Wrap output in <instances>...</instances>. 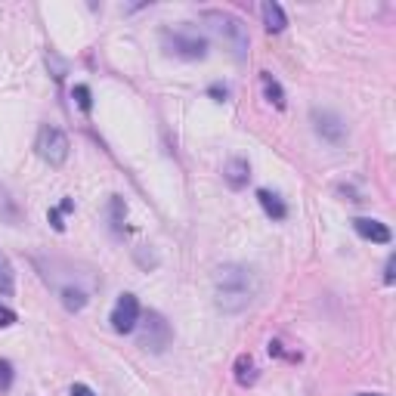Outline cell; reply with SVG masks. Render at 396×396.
<instances>
[{
	"mask_svg": "<svg viewBox=\"0 0 396 396\" xmlns=\"http://www.w3.org/2000/svg\"><path fill=\"white\" fill-rule=\"evenodd\" d=\"M214 303L223 312H241L260 294V276L245 263H223L214 269Z\"/></svg>",
	"mask_w": 396,
	"mask_h": 396,
	"instance_id": "6da1fadb",
	"label": "cell"
},
{
	"mask_svg": "<svg viewBox=\"0 0 396 396\" xmlns=\"http://www.w3.org/2000/svg\"><path fill=\"white\" fill-rule=\"evenodd\" d=\"M205 22L211 25V31L217 34L220 40L232 50L235 59H245L248 56V44H251V38H248V29L241 19L229 16V13H220V10H207L205 13Z\"/></svg>",
	"mask_w": 396,
	"mask_h": 396,
	"instance_id": "7a4b0ae2",
	"label": "cell"
},
{
	"mask_svg": "<svg viewBox=\"0 0 396 396\" xmlns=\"http://www.w3.org/2000/svg\"><path fill=\"white\" fill-rule=\"evenodd\" d=\"M161 44H164V50H168V53H173V56H183V59H205L207 56V38L192 34L186 29L161 31Z\"/></svg>",
	"mask_w": 396,
	"mask_h": 396,
	"instance_id": "3957f363",
	"label": "cell"
},
{
	"mask_svg": "<svg viewBox=\"0 0 396 396\" xmlns=\"http://www.w3.org/2000/svg\"><path fill=\"white\" fill-rule=\"evenodd\" d=\"M34 149H38V155L44 158L50 168H62L65 158H68V136L62 134L59 127L44 124V127L38 130V143H34Z\"/></svg>",
	"mask_w": 396,
	"mask_h": 396,
	"instance_id": "277c9868",
	"label": "cell"
},
{
	"mask_svg": "<svg viewBox=\"0 0 396 396\" xmlns=\"http://www.w3.org/2000/svg\"><path fill=\"white\" fill-rule=\"evenodd\" d=\"M171 338H173L171 325L164 322L158 312H145V316H143V328H140V347H143V350L161 353L164 347L171 344Z\"/></svg>",
	"mask_w": 396,
	"mask_h": 396,
	"instance_id": "5b68a950",
	"label": "cell"
},
{
	"mask_svg": "<svg viewBox=\"0 0 396 396\" xmlns=\"http://www.w3.org/2000/svg\"><path fill=\"white\" fill-rule=\"evenodd\" d=\"M140 322V301L134 294H121L112 310V328L118 335H130Z\"/></svg>",
	"mask_w": 396,
	"mask_h": 396,
	"instance_id": "8992f818",
	"label": "cell"
},
{
	"mask_svg": "<svg viewBox=\"0 0 396 396\" xmlns=\"http://www.w3.org/2000/svg\"><path fill=\"white\" fill-rule=\"evenodd\" d=\"M312 127H316V134L322 136L325 143H340L344 140V134H347V127H344V121L335 115V112H312Z\"/></svg>",
	"mask_w": 396,
	"mask_h": 396,
	"instance_id": "52a82bcc",
	"label": "cell"
},
{
	"mask_svg": "<svg viewBox=\"0 0 396 396\" xmlns=\"http://www.w3.org/2000/svg\"><path fill=\"white\" fill-rule=\"evenodd\" d=\"M353 229H356L363 239L368 241H378V245H390V229H387L384 223H378V220H372V217H356L353 220Z\"/></svg>",
	"mask_w": 396,
	"mask_h": 396,
	"instance_id": "ba28073f",
	"label": "cell"
},
{
	"mask_svg": "<svg viewBox=\"0 0 396 396\" xmlns=\"http://www.w3.org/2000/svg\"><path fill=\"white\" fill-rule=\"evenodd\" d=\"M248 177H251V164L245 161V158H229L226 168H223V180L232 189H241V186L248 183Z\"/></svg>",
	"mask_w": 396,
	"mask_h": 396,
	"instance_id": "9c48e42d",
	"label": "cell"
},
{
	"mask_svg": "<svg viewBox=\"0 0 396 396\" xmlns=\"http://www.w3.org/2000/svg\"><path fill=\"white\" fill-rule=\"evenodd\" d=\"M260 13H263V25H267V31H273V34L285 31V25H288V19H285V13H282V6H279V3H273V0H267V3L260 6Z\"/></svg>",
	"mask_w": 396,
	"mask_h": 396,
	"instance_id": "30bf717a",
	"label": "cell"
},
{
	"mask_svg": "<svg viewBox=\"0 0 396 396\" xmlns=\"http://www.w3.org/2000/svg\"><path fill=\"white\" fill-rule=\"evenodd\" d=\"M257 201H260L263 211H267L273 220H285V217H288V207H285V205H282V198H279V196H273L269 189H257Z\"/></svg>",
	"mask_w": 396,
	"mask_h": 396,
	"instance_id": "8fae6325",
	"label": "cell"
},
{
	"mask_svg": "<svg viewBox=\"0 0 396 396\" xmlns=\"http://www.w3.org/2000/svg\"><path fill=\"white\" fill-rule=\"evenodd\" d=\"M59 297H62V307H65L68 312H81L87 307V291L84 288H78V285H68V288H62L59 291Z\"/></svg>",
	"mask_w": 396,
	"mask_h": 396,
	"instance_id": "7c38bea8",
	"label": "cell"
},
{
	"mask_svg": "<svg viewBox=\"0 0 396 396\" xmlns=\"http://www.w3.org/2000/svg\"><path fill=\"white\" fill-rule=\"evenodd\" d=\"M235 381H239L241 387H251L257 381V365L248 353H241V356L235 359Z\"/></svg>",
	"mask_w": 396,
	"mask_h": 396,
	"instance_id": "4fadbf2b",
	"label": "cell"
},
{
	"mask_svg": "<svg viewBox=\"0 0 396 396\" xmlns=\"http://www.w3.org/2000/svg\"><path fill=\"white\" fill-rule=\"evenodd\" d=\"M260 81H263V93H267V100L273 102L276 109H285V90H282L279 81H276L269 72H263V74H260Z\"/></svg>",
	"mask_w": 396,
	"mask_h": 396,
	"instance_id": "5bb4252c",
	"label": "cell"
},
{
	"mask_svg": "<svg viewBox=\"0 0 396 396\" xmlns=\"http://www.w3.org/2000/svg\"><path fill=\"white\" fill-rule=\"evenodd\" d=\"M13 291H16V279H13V263H10V257L0 251V294L10 297Z\"/></svg>",
	"mask_w": 396,
	"mask_h": 396,
	"instance_id": "9a60e30c",
	"label": "cell"
},
{
	"mask_svg": "<svg viewBox=\"0 0 396 396\" xmlns=\"http://www.w3.org/2000/svg\"><path fill=\"white\" fill-rule=\"evenodd\" d=\"M109 211H112V232L115 235H124V217H127V205H124V198H112V205H109Z\"/></svg>",
	"mask_w": 396,
	"mask_h": 396,
	"instance_id": "2e32d148",
	"label": "cell"
},
{
	"mask_svg": "<svg viewBox=\"0 0 396 396\" xmlns=\"http://www.w3.org/2000/svg\"><path fill=\"white\" fill-rule=\"evenodd\" d=\"M74 102H78V109L81 112H90V109H93V100H90V87H84V84H78L74 87Z\"/></svg>",
	"mask_w": 396,
	"mask_h": 396,
	"instance_id": "e0dca14e",
	"label": "cell"
},
{
	"mask_svg": "<svg viewBox=\"0 0 396 396\" xmlns=\"http://www.w3.org/2000/svg\"><path fill=\"white\" fill-rule=\"evenodd\" d=\"M13 387V365L6 359H0V390H10Z\"/></svg>",
	"mask_w": 396,
	"mask_h": 396,
	"instance_id": "ac0fdd59",
	"label": "cell"
},
{
	"mask_svg": "<svg viewBox=\"0 0 396 396\" xmlns=\"http://www.w3.org/2000/svg\"><path fill=\"white\" fill-rule=\"evenodd\" d=\"M13 322H16V312H13L10 307H3V303H0V328H10Z\"/></svg>",
	"mask_w": 396,
	"mask_h": 396,
	"instance_id": "d6986e66",
	"label": "cell"
},
{
	"mask_svg": "<svg viewBox=\"0 0 396 396\" xmlns=\"http://www.w3.org/2000/svg\"><path fill=\"white\" fill-rule=\"evenodd\" d=\"M393 279H396V257L390 254V257H387V267H384V282L393 285Z\"/></svg>",
	"mask_w": 396,
	"mask_h": 396,
	"instance_id": "ffe728a7",
	"label": "cell"
},
{
	"mask_svg": "<svg viewBox=\"0 0 396 396\" xmlns=\"http://www.w3.org/2000/svg\"><path fill=\"white\" fill-rule=\"evenodd\" d=\"M207 93H211V96H214V100H217V102H223L226 96H229V87H226V84H214L211 90H207Z\"/></svg>",
	"mask_w": 396,
	"mask_h": 396,
	"instance_id": "44dd1931",
	"label": "cell"
},
{
	"mask_svg": "<svg viewBox=\"0 0 396 396\" xmlns=\"http://www.w3.org/2000/svg\"><path fill=\"white\" fill-rule=\"evenodd\" d=\"M47 217H50V223H53V229H56V232H62V229H65V223H62V211H59V207H53V211L47 214Z\"/></svg>",
	"mask_w": 396,
	"mask_h": 396,
	"instance_id": "7402d4cb",
	"label": "cell"
},
{
	"mask_svg": "<svg viewBox=\"0 0 396 396\" xmlns=\"http://www.w3.org/2000/svg\"><path fill=\"white\" fill-rule=\"evenodd\" d=\"M72 396H96V393L90 390L87 384H74V387H72Z\"/></svg>",
	"mask_w": 396,
	"mask_h": 396,
	"instance_id": "603a6c76",
	"label": "cell"
},
{
	"mask_svg": "<svg viewBox=\"0 0 396 396\" xmlns=\"http://www.w3.org/2000/svg\"><path fill=\"white\" fill-rule=\"evenodd\" d=\"M359 396H384V393H359Z\"/></svg>",
	"mask_w": 396,
	"mask_h": 396,
	"instance_id": "cb8c5ba5",
	"label": "cell"
}]
</instances>
